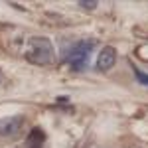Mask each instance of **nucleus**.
I'll use <instances>...</instances> for the list:
<instances>
[{"mask_svg":"<svg viewBox=\"0 0 148 148\" xmlns=\"http://www.w3.org/2000/svg\"><path fill=\"white\" fill-rule=\"evenodd\" d=\"M26 59L36 65H49L53 61V46L47 38H30L26 47Z\"/></svg>","mask_w":148,"mask_h":148,"instance_id":"obj_1","label":"nucleus"},{"mask_svg":"<svg viewBox=\"0 0 148 148\" xmlns=\"http://www.w3.org/2000/svg\"><path fill=\"white\" fill-rule=\"evenodd\" d=\"M93 46H95V42H79L77 46L71 49V53H69V65H71V69H75V71L85 69Z\"/></svg>","mask_w":148,"mask_h":148,"instance_id":"obj_2","label":"nucleus"},{"mask_svg":"<svg viewBox=\"0 0 148 148\" xmlns=\"http://www.w3.org/2000/svg\"><path fill=\"white\" fill-rule=\"evenodd\" d=\"M24 119L22 116H6L0 119V136H14L22 128Z\"/></svg>","mask_w":148,"mask_h":148,"instance_id":"obj_3","label":"nucleus"},{"mask_svg":"<svg viewBox=\"0 0 148 148\" xmlns=\"http://www.w3.org/2000/svg\"><path fill=\"white\" fill-rule=\"evenodd\" d=\"M114 61H116V51H114V47L105 46L103 51L99 53V57H97V67H99V71H109V69L114 65Z\"/></svg>","mask_w":148,"mask_h":148,"instance_id":"obj_4","label":"nucleus"},{"mask_svg":"<svg viewBox=\"0 0 148 148\" xmlns=\"http://www.w3.org/2000/svg\"><path fill=\"white\" fill-rule=\"evenodd\" d=\"M97 4H99L97 0H89V2H87V0H81V2H79V6H83V8H89V10H95V8H97Z\"/></svg>","mask_w":148,"mask_h":148,"instance_id":"obj_5","label":"nucleus"},{"mask_svg":"<svg viewBox=\"0 0 148 148\" xmlns=\"http://www.w3.org/2000/svg\"><path fill=\"white\" fill-rule=\"evenodd\" d=\"M134 73H136L138 81H140L142 85H148V75H146V73H142V71H134Z\"/></svg>","mask_w":148,"mask_h":148,"instance_id":"obj_6","label":"nucleus"},{"mask_svg":"<svg viewBox=\"0 0 148 148\" xmlns=\"http://www.w3.org/2000/svg\"><path fill=\"white\" fill-rule=\"evenodd\" d=\"M28 148H42V144H30Z\"/></svg>","mask_w":148,"mask_h":148,"instance_id":"obj_7","label":"nucleus"}]
</instances>
